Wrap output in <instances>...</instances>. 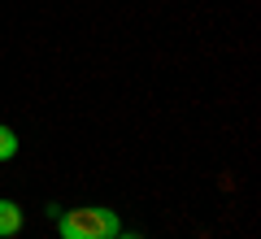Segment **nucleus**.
Here are the masks:
<instances>
[{
  "instance_id": "obj_1",
  "label": "nucleus",
  "mask_w": 261,
  "mask_h": 239,
  "mask_svg": "<svg viewBox=\"0 0 261 239\" xmlns=\"http://www.w3.org/2000/svg\"><path fill=\"white\" fill-rule=\"evenodd\" d=\"M61 226V239H113L122 230V218L113 209H100V204H87V209H70L57 218Z\"/></svg>"
},
{
  "instance_id": "obj_3",
  "label": "nucleus",
  "mask_w": 261,
  "mask_h": 239,
  "mask_svg": "<svg viewBox=\"0 0 261 239\" xmlns=\"http://www.w3.org/2000/svg\"><path fill=\"white\" fill-rule=\"evenodd\" d=\"M13 156H18V135H13V126L0 122V161H13Z\"/></svg>"
},
{
  "instance_id": "obj_4",
  "label": "nucleus",
  "mask_w": 261,
  "mask_h": 239,
  "mask_svg": "<svg viewBox=\"0 0 261 239\" xmlns=\"http://www.w3.org/2000/svg\"><path fill=\"white\" fill-rule=\"evenodd\" d=\"M113 239H144V235H135V230H118Z\"/></svg>"
},
{
  "instance_id": "obj_2",
  "label": "nucleus",
  "mask_w": 261,
  "mask_h": 239,
  "mask_svg": "<svg viewBox=\"0 0 261 239\" xmlns=\"http://www.w3.org/2000/svg\"><path fill=\"white\" fill-rule=\"evenodd\" d=\"M22 230V209L13 200H0V239H13Z\"/></svg>"
}]
</instances>
